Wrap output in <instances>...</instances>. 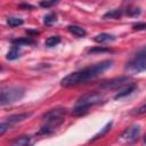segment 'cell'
<instances>
[{
	"label": "cell",
	"mask_w": 146,
	"mask_h": 146,
	"mask_svg": "<svg viewBox=\"0 0 146 146\" xmlns=\"http://www.w3.org/2000/svg\"><path fill=\"white\" fill-rule=\"evenodd\" d=\"M56 21H57V18H56V15H55L54 13H50V14L46 15L44 18H43V23H44L46 25H51V24L55 23Z\"/></svg>",
	"instance_id": "20"
},
{
	"label": "cell",
	"mask_w": 146,
	"mask_h": 146,
	"mask_svg": "<svg viewBox=\"0 0 146 146\" xmlns=\"http://www.w3.org/2000/svg\"><path fill=\"white\" fill-rule=\"evenodd\" d=\"M24 21L22 18H18V17H8L7 18V24L10 26V27H17V26H21L23 25Z\"/></svg>",
	"instance_id": "19"
},
{
	"label": "cell",
	"mask_w": 146,
	"mask_h": 146,
	"mask_svg": "<svg viewBox=\"0 0 146 146\" xmlns=\"http://www.w3.org/2000/svg\"><path fill=\"white\" fill-rule=\"evenodd\" d=\"M11 43H13V46H32V44H35L36 41L30 36H24V38L13 39Z\"/></svg>",
	"instance_id": "10"
},
{
	"label": "cell",
	"mask_w": 146,
	"mask_h": 146,
	"mask_svg": "<svg viewBox=\"0 0 146 146\" xmlns=\"http://www.w3.org/2000/svg\"><path fill=\"white\" fill-rule=\"evenodd\" d=\"M111 127H112V122H108L104 128H102V130L100 131H98L91 139H90V141H95V140H97V139H99V138H102V137H104L110 130H111Z\"/></svg>",
	"instance_id": "17"
},
{
	"label": "cell",
	"mask_w": 146,
	"mask_h": 146,
	"mask_svg": "<svg viewBox=\"0 0 146 146\" xmlns=\"http://www.w3.org/2000/svg\"><path fill=\"white\" fill-rule=\"evenodd\" d=\"M144 141H145V144H146V136L144 137Z\"/></svg>",
	"instance_id": "29"
},
{
	"label": "cell",
	"mask_w": 146,
	"mask_h": 146,
	"mask_svg": "<svg viewBox=\"0 0 146 146\" xmlns=\"http://www.w3.org/2000/svg\"><path fill=\"white\" fill-rule=\"evenodd\" d=\"M59 42H60V36H59V35H51V36H49V38L46 40L44 46L48 47V48H51V47L57 46Z\"/></svg>",
	"instance_id": "18"
},
{
	"label": "cell",
	"mask_w": 146,
	"mask_h": 146,
	"mask_svg": "<svg viewBox=\"0 0 146 146\" xmlns=\"http://www.w3.org/2000/svg\"><path fill=\"white\" fill-rule=\"evenodd\" d=\"M46 123L41 127V129L39 130V135H49L52 133L57 127H59L63 122H64V116L60 117H55V119H49V120H44Z\"/></svg>",
	"instance_id": "4"
},
{
	"label": "cell",
	"mask_w": 146,
	"mask_h": 146,
	"mask_svg": "<svg viewBox=\"0 0 146 146\" xmlns=\"http://www.w3.org/2000/svg\"><path fill=\"white\" fill-rule=\"evenodd\" d=\"M145 113H146V104H144L140 107L131 111V114L132 115H141V114H145Z\"/></svg>",
	"instance_id": "24"
},
{
	"label": "cell",
	"mask_w": 146,
	"mask_h": 146,
	"mask_svg": "<svg viewBox=\"0 0 146 146\" xmlns=\"http://www.w3.org/2000/svg\"><path fill=\"white\" fill-rule=\"evenodd\" d=\"M94 40L97 43H104V42H108V41L115 40V35L110 34V33H100V34H97L94 38Z\"/></svg>",
	"instance_id": "15"
},
{
	"label": "cell",
	"mask_w": 146,
	"mask_h": 146,
	"mask_svg": "<svg viewBox=\"0 0 146 146\" xmlns=\"http://www.w3.org/2000/svg\"><path fill=\"white\" fill-rule=\"evenodd\" d=\"M132 30H135V31L146 30V23L145 22H137V23L132 24Z\"/></svg>",
	"instance_id": "23"
},
{
	"label": "cell",
	"mask_w": 146,
	"mask_h": 146,
	"mask_svg": "<svg viewBox=\"0 0 146 146\" xmlns=\"http://www.w3.org/2000/svg\"><path fill=\"white\" fill-rule=\"evenodd\" d=\"M10 127H11V124L10 123H8V122H1V124H0V135L2 136V135H5V132L8 130V129H10Z\"/></svg>",
	"instance_id": "25"
},
{
	"label": "cell",
	"mask_w": 146,
	"mask_h": 146,
	"mask_svg": "<svg viewBox=\"0 0 146 146\" xmlns=\"http://www.w3.org/2000/svg\"><path fill=\"white\" fill-rule=\"evenodd\" d=\"M125 70L132 74L146 71V59L133 57L125 64Z\"/></svg>",
	"instance_id": "5"
},
{
	"label": "cell",
	"mask_w": 146,
	"mask_h": 146,
	"mask_svg": "<svg viewBox=\"0 0 146 146\" xmlns=\"http://www.w3.org/2000/svg\"><path fill=\"white\" fill-rule=\"evenodd\" d=\"M125 14L128 16H137V15L140 14V9L137 8V7H129V8H127Z\"/></svg>",
	"instance_id": "22"
},
{
	"label": "cell",
	"mask_w": 146,
	"mask_h": 146,
	"mask_svg": "<svg viewBox=\"0 0 146 146\" xmlns=\"http://www.w3.org/2000/svg\"><path fill=\"white\" fill-rule=\"evenodd\" d=\"M65 108L64 107H56V108H51L50 111H48L47 113L43 114V120H49V119H55V117H60L64 116L65 114Z\"/></svg>",
	"instance_id": "8"
},
{
	"label": "cell",
	"mask_w": 146,
	"mask_h": 146,
	"mask_svg": "<svg viewBox=\"0 0 146 146\" xmlns=\"http://www.w3.org/2000/svg\"><path fill=\"white\" fill-rule=\"evenodd\" d=\"M25 95V89L22 87H7L2 88L0 92V104L7 105L21 100Z\"/></svg>",
	"instance_id": "3"
},
{
	"label": "cell",
	"mask_w": 146,
	"mask_h": 146,
	"mask_svg": "<svg viewBox=\"0 0 146 146\" xmlns=\"http://www.w3.org/2000/svg\"><path fill=\"white\" fill-rule=\"evenodd\" d=\"M31 115V113H18V114H13L10 116H8L6 119V122L10 123V124H14V123H18V122H22L24 120H26L29 116Z\"/></svg>",
	"instance_id": "9"
},
{
	"label": "cell",
	"mask_w": 146,
	"mask_h": 146,
	"mask_svg": "<svg viewBox=\"0 0 146 146\" xmlns=\"http://www.w3.org/2000/svg\"><path fill=\"white\" fill-rule=\"evenodd\" d=\"M104 100V96L100 92H89L78 99L75 106L72 110L73 115H83L94 105H97Z\"/></svg>",
	"instance_id": "2"
},
{
	"label": "cell",
	"mask_w": 146,
	"mask_h": 146,
	"mask_svg": "<svg viewBox=\"0 0 146 146\" xmlns=\"http://www.w3.org/2000/svg\"><path fill=\"white\" fill-rule=\"evenodd\" d=\"M18 8L19 9H23V10H32V9H34V6L33 5H30V3H19L18 5Z\"/></svg>",
	"instance_id": "27"
},
{
	"label": "cell",
	"mask_w": 146,
	"mask_h": 146,
	"mask_svg": "<svg viewBox=\"0 0 146 146\" xmlns=\"http://www.w3.org/2000/svg\"><path fill=\"white\" fill-rule=\"evenodd\" d=\"M67 30H68L72 34H74L75 36H79V38H83V36H86V34H87V31H86L83 27L79 26V25H68V26H67Z\"/></svg>",
	"instance_id": "12"
},
{
	"label": "cell",
	"mask_w": 146,
	"mask_h": 146,
	"mask_svg": "<svg viewBox=\"0 0 146 146\" xmlns=\"http://www.w3.org/2000/svg\"><path fill=\"white\" fill-rule=\"evenodd\" d=\"M139 135H140V127L138 124H133L124 130V132L122 133V138L130 143H133L138 139Z\"/></svg>",
	"instance_id": "7"
},
{
	"label": "cell",
	"mask_w": 146,
	"mask_h": 146,
	"mask_svg": "<svg viewBox=\"0 0 146 146\" xmlns=\"http://www.w3.org/2000/svg\"><path fill=\"white\" fill-rule=\"evenodd\" d=\"M19 56H21V49H19V47H18V46H13V47L9 49V51L7 52L6 58H7L8 60H15V59H17Z\"/></svg>",
	"instance_id": "16"
},
{
	"label": "cell",
	"mask_w": 146,
	"mask_h": 146,
	"mask_svg": "<svg viewBox=\"0 0 146 146\" xmlns=\"http://www.w3.org/2000/svg\"><path fill=\"white\" fill-rule=\"evenodd\" d=\"M130 78L127 76V75H123V76H119V78H115V79H112L110 81H106L104 82L100 88L102 89H117L122 86H124L127 82H129Z\"/></svg>",
	"instance_id": "6"
},
{
	"label": "cell",
	"mask_w": 146,
	"mask_h": 146,
	"mask_svg": "<svg viewBox=\"0 0 146 146\" xmlns=\"http://www.w3.org/2000/svg\"><path fill=\"white\" fill-rule=\"evenodd\" d=\"M26 33L27 34H34V35H36V34H39V31H31V30H29V31H26Z\"/></svg>",
	"instance_id": "28"
},
{
	"label": "cell",
	"mask_w": 146,
	"mask_h": 146,
	"mask_svg": "<svg viewBox=\"0 0 146 146\" xmlns=\"http://www.w3.org/2000/svg\"><path fill=\"white\" fill-rule=\"evenodd\" d=\"M122 14H123V10H122L121 8H114V9L108 10L107 13H105V14L103 15V18H104V19H108V18H114V19H116V18H120V17L122 16Z\"/></svg>",
	"instance_id": "14"
},
{
	"label": "cell",
	"mask_w": 146,
	"mask_h": 146,
	"mask_svg": "<svg viewBox=\"0 0 146 146\" xmlns=\"http://www.w3.org/2000/svg\"><path fill=\"white\" fill-rule=\"evenodd\" d=\"M137 89V86L135 83H131V84H128V87H125L124 89H122L121 91H119L116 95H115V99H119V98H122V97H125L128 95H131L135 90Z\"/></svg>",
	"instance_id": "11"
},
{
	"label": "cell",
	"mask_w": 146,
	"mask_h": 146,
	"mask_svg": "<svg viewBox=\"0 0 146 146\" xmlns=\"http://www.w3.org/2000/svg\"><path fill=\"white\" fill-rule=\"evenodd\" d=\"M112 65H113V60H110V59L102 60L89 67H86L83 70H80V71H76V72H73L66 75L60 81V84L63 87H72V86H78L80 83H84L88 80L98 76L99 74L108 70Z\"/></svg>",
	"instance_id": "1"
},
{
	"label": "cell",
	"mask_w": 146,
	"mask_h": 146,
	"mask_svg": "<svg viewBox=\"0 0 146 146\" xmlns=\"http://www.w3.org/2000/svg\"><path fill=\"white\" fill-rule=\"evenodd\" d=\"M57 3H58V1H55V0H52V1H41V2H40V6H41L42 8H48V7L55 6V5H57Z\"/></svg>",
	"instance_id": "26"
},
{
	"label": "cell",
	"mask_w": 146,
	"mask_h": 146,
	"mask_svg": "<svg viewBox=\"0 0 146 146\" xmlns=\"http://www.w3.org/2000/svg\"><path fill=\"white\" fill-rule=\"evenodd\" d=\"M31 137L30 136H21L11 141V146H30Z\"/></svg>",
	"instance_id": "13"
},
{
	"label": "cell",
	"mask_w": 146,
	"mask_h": 146,
	"mask_svg": "<svg viewBox=\"0 0 146 146\" xmlns=\"http://www.w3.org/2000/svg\"><path fill=\"white\" fill-rule=\"evenodd\" d=\"M111 49L110 48H105V47H95L88 50L89 54H97V52H110Z\"/></svg>",
	"instance_id": "21"
}]
</instances>
